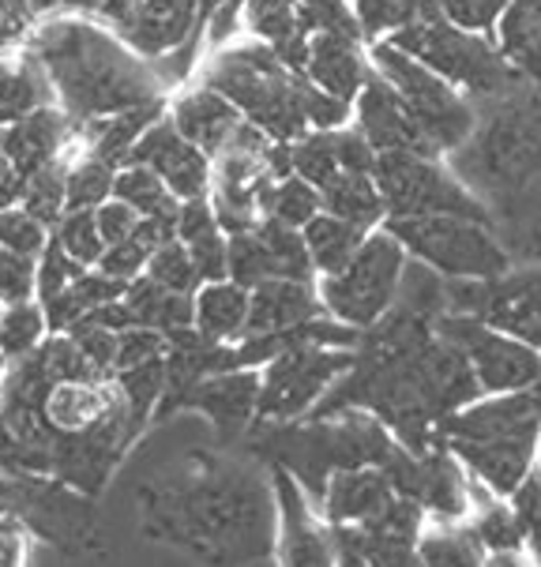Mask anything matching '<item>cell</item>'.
<instances>
[{"label":"cell","mask_w":541,"mask_h":567,"mask_svg":"<svg viewBox=\"0 0 541 567\" xmlns=\"http://www.w3.org/2000/svg\"><path fill=\"white\" fill-rule=\"evenodd\" d=\"M0 515H12L27 534L68 556H102V523L94 496L80 493L61 477L0 474Z\"/></svg>","instance_id":"6"},{"label":"cell","mask_w":541,"mask_h":567,"mask_svg":"<svg viewBox=\"0 0 541 567\" xmlns=\"http://www.w3.org/2000/svg\"><path fill=\"white\" fill-rule=\"evenodd\" d=\"M170 342L162 331H154V327H129V331H121L118 339V372L121 369H135V364H147L154 358H166ZM113 372V377H118Z\"/></svg>","instance_id":"48"},{"label":"cell","mask_w":541,"mask_h":567,"mask_svg":"<svg viewBox=\"0 0 541 567\" xmlns=\"http://www.w3.org/2000/svg\"><path fill=\"white\" fill-rule=\"evenodd\" d=\"M354 16L365 42L376 45V42H391L399 31L418 23L421 4L418 0H354Z\"/></svg>","instance_id":"37"},{"label":"cell","mask_w":541,"mask_h":567,"mask_svg":"<svg viewBox=\"0 0 541 567\" xmlns=\"http://www.w3.org/2000/svg\"><path fill=\"white\" fill-rule=\"evenodd\" d=\"M83 271H86V267H80L61 245L50 241V248L38 256V301H50V297L64 293Z\"/></svg>","instance_id":"47"},{"label":"cell","mask_w":541,"mask_h":567,"mask_svg":"<svg viewBox=\"0 0 541 567\" xmlns=\"http://www.w3.org/2000/svg\"><path fill=\"white\" fill-rule=\"evenodd\" d=\"M53 241V229L42 226L31 210H23L19 204L0 207V248L19 256H42Z\"/></svg>","instance_id":"42"},{"label":"cell","mask_w":541,"mask_h":567,"mask_svg":"<svg viewBox=\"0 0 541 567\" xmlns=\"http://www.w3.org/2000/svg\"><path fill=\"white\" fill-rule=\"evenodd\" d=\"M511 0H443L440 4V16L451 19V23L467 27V31H478V34H489L497 31V19L504 16V8Z\"/></svg>","instance_id":"49"},{"label":"cell","mask_w":541,"mask_h":567,"mask_svg":"<svg viewBox=\"0 0 541 567\" xmlns=\"http://www.w3.org/2000/svg\"><path fill=\"white\" fill-rule=\"evenodd\" d=\"M302 102H305V121L313 132H338V128H350L354 124V105L335 99V94H327L324 86H316L308 75H305Z\"/></svg>","instance_id":"45"},{"label":"cell","mask_w":541,"mask_h":567,"mask_svg":"<svg viewBox=\"0 0 541 567\" xmlns=\"http://www.w3.org/2000/svg\"><path fill=\"white\" fill-rule=\"evenodd\" d=\"M451 455L467 466V474L492 496L511 499L523 482L541 463V421H530L523 429L500 432L489 440H470V444H443Z\"/></svg>","instance_id":"16"},{"label":"cell","mask_w":541,"mask_h":567,"mask_svg":"<svg viewBox=\"0 0 541 567\" xmlns=\"http://www.w3.org/2000/svg\"><path fill=\"white\" fill-rule=\"evenodd\" d=\"M68 334L80 342L83 358L91 361V369L99 372V377H113V372H118V339H121L118 331H110V327H102L94 320H83Z\"/></svg>","instance_id":"46"},{"label":"cell","mask_w":541,"mask_h":567,"mask_svg":"<svg viewBox=\"0 0 541 567\" xmlns=\"http://www.w3.org/2000/svg\"><path fill=\"white\" fill-rule=\"evenodd\" d=\"M61 4H64V0H27V8H31V12H34L38 23H42V19L61 16Z\"/></svg>","instance_id":"58"},{"label":"cell","mask_w":541,"mask_h":567,"mask_svg":"<svg viewBox=\"0 0 541 567\" xmlns=\"http://www.w3.org/2000/svg\"><path fill=\"white\" fill-rule=\"evenodd\" d=\"M437 331L467 353L481 395H516V391L541 388V350L511 339L497 327L473 320V316L443 312Z\"/></svg>","instance_id":"13"},{"label":"cell","mask_w":541,"mask_h":567,"mask_svg":"<svg viewBox=\"0 0 541 567\" xmlns=\"http://www.w3.org/2000/svg\"><path fill=\"white\" fill-rule=\"evenodd\" d=\"M486 204L516 264L541 259V91L486 102L467 147L448 158Z\"/></svg>","instance_id":"2"},{"label":"cell","mask_w":541,"mask_h":567,"mask_svg":"<svg viewBox=\"0 0 541 567\" xmlns=\"http://www.w3.org/2000/svg\"><path fill=\"white\" fill-rule=\"evenodd\" d=\"M399 496L384 466H357V470H335L324 485L320 512L338 530H357V526L372 523L391 499Z\"/></svg>","instance_id":"21"},{"label":"cell","mask_w":541,"mask_h":567,"mask_svg":"<svg viewBox=\"0 0 541 567\" xmlns=\"http://www.w3.org/2000/svg\"><path fill=\"white\" fill-rule=\"evenodd\" d=\"M294 173L320 192L331 185L338 173H346L343 158H338V132H305L294 143Z\"/></svg>","instance_id":"38"},{"label":"cell","mask_w":541,"mask_h":567,"mask_svg":"<svg viewBox=\"0 0 541 567\" xmlns=\"http://www.w3.org/2000/svg\"><path fill=\"white\" fill-rule=\"evenodd\" d=\"M72 147H80V132H75L72 117H68L61 105H42L31 117L4 124L8 162H12L23 181L42 166H50L53 158L68 155Z\"/></svg>","instance_id":"22"},{"label":"cell","mask_w":541,"mask_h":567,"mask_svg":"<svg viewBox=\"0 0 541 567\" xmlns=\"http://www.w3.org/2000/svg\"><path fill=\"white\" fill-rule=\"evenodd\" d=\"M406 267H410V252L388 226H380L365 237L350 264L331 278H320L316 290H320L331 320L354 327V331H369L399 301Z\"/></svg>","instance_id":"8"},{"label":"cell","mask_w":541,"mask_h":567,"mask_svg":"<svg viewBox=\"0 0 541 567\" xmlns=\"http://www.w3.org/2000/svg\"><path fill=\"white\" fill-rule=\"evenodd\" d=\"M215 4H226V0H203V19H207V12H211Z\"/></svg>","instance_id":"61"},{"label":"cell","mask_w":541,"mask_h":567,"mask_svg":"<svg viewBox=\"0 0 541 567\" xmlns=\"http://www.w3.org/2000/svg\"><path fill=\"white\" fill-rule=\"evenodd\" d=\"M38 301V256H19L0 248V305Z\"/></svg>","instance_id":"44"},{"label":"cell","mask_w":541,"mask_h":567,"mask_svg":"<svg viewBox=\"0 0 541 567\" xmlns=\"http://www.w3.org/2000/svg\"><path fill=\"white\" fill-rule=\"evenodd\" d=\"M391 45H399L402 53H410L414 61H421L425 69H432L478 105L508 99L527 86L489 34L467 31L443 16H425L410 23L391 38Z\"/></svg>","instance_id":"5"},{"label":"cell","mask_w":541,"mask_h":567,"mask_svg":"<svg viewBox=\"0 0 541 567\" xmlns=\"http://www.w3.org/2000/svg\"><path fill=\"white\" fill-rule=\"evenodd\" d=\"M372 177L384 192L388 218L456 215V218H478V223L492 226L486 204H481L467 188V181L448 166V158L391 151V155H376Z\"/></svg>","instance_id":"10"},{"label":"cell","mask_w":541,"mask_h":567,"mask_svg":"<svg viewBox=\"0 0 541 567\" xmlns=\"http://www.w3.org/2000/svg\"><path fill=\"white\" fill-rule=\"evenodd\" d=\"M23 50L42 64L57 105L72 117L75 132L140 105L166 102L154 64L124 45V38H118L102 19H42L27 34Z\"/></svg>","instance_id":"3"},{"label":"cell","mask_w":541,"mask_h":567,"mask_svg":"<svg viewBox=\"0 0 541 567\" xmlns=\"http://www.w3.org/2000/svg\"><path fill=\"white\" fill-rule=\"evenodd\" d=\"M27 526L12 515H0V567H23L27 560Z\"/></svg>","instance_id":"53"},{"label":"cell","mask_w":541,"mask_h":567,"mask_svg":"<svg viewBox=\"0 0 541 567\" xmlns=\"http://www.w3.org/2000/svg\"><path fill=\"white\" fill-rule=\"evenodd\" d=\"M324 215V192L316 185H308L305 177H286V181H275V192H270V215L275 223L283 226H294V229H305L313 218Z\"/></svg>","instance_id":"39"},{"label":"cell","mask_w":541,"mask_h":567,"mask_svg":"<svg viewBox=\"0 0 541 567\" xmlns=\"http://www.w3.org/2000/svg\"><path fill=\"white\" fill-rule=\"evenodd\" d=\"M324 210L369 229V234L388 223V204H384V192L372 173H338L324 188Z\"/></svg>","instance_id":"29"},{"label":"cell","mask_w":541,"mask_h":567,"mask_svg":"<svg viewBox=\"0 0 541 567\" xmlns=\"http://www.w3.org/2000/svg\"><path fill=\"white\" fill-rule=\"evenodd\" d=\"M166 113H170V99L154 102V105H140V110H129V113H118V117L94 121L80 132V147L86 155L105 162V166L121 169L135 151V143L143 140V132H147L159 117H166Z\"/></svg>","instance_id":"25"},{"label":"cell","mask_w":541,"mask_h":567,"mask_svg":"<svg viewBox=\"0 0 541 567\" xmlns=\"http://www.w3.org/2000/svg\"><path fill=\"white\" fill-rule=\"evenodd\" d=\"M384 226L399 237L414 264L437 271L443 282H486L516 264L497 226L478 218H388Z\"/></svg>","instance_id":"7"},{"label":"cell","mask_w":541,"mask_h":567,"mask_svg":"<svg viewBox=\"0 0 541 567\" xmlns=\"http://www.w3.org/2000/svg\"><path fill=\"white\" fill-rule=\"evenodd\" d=\"M248 312H253V290L229 282H203L196 290V331L207 342H241L248 327Z\"/></svg>","instance_id":"26"},{"label":"cell","mask_w":541,"mask_h":567,"mask_svg":"<svg viewBox=\"0 0 541 567\" xmlns=\"http://www.w3.org/2000/svg\"><path fill=\"white\" fill-rule=\"evenodd\" d=\"M259 241L267 245L270 267H275V278H294V282H320L313 267V256H308L305 234L294 226H283L275 218H264L256 226Z\"/></svg>","instance_id":"33"},{"label":"cell","mask_w":541,"mask_h":567,"mask_svg":"<svg viewBox=\"0 0 541 567\" xmlns=\"http://www.w3.org/2000/svg\"><path fill=\"white\" fill-rule=\"evenodd\" d=\"M369 53L376 75L388 80L402 94V102L410 105V113L418 117L440 158H451L459 147H467V140L473 136L481 117L478 102H470L467 94L456 91L448 80H440L432 69H425L421 61H414L410 53H402L399 45L376 42L369 45Z\"/></svg>","instance_id":"9"},{"label":"cell","mask_w":541,"mask_h":567,"mask_svg":"<svg viewBox=\"0 0 541 567\" xmlns=\"http://www.w3.org/2000/svg\"><path fill=\"white\" fill-rule=\"evenodd\" d=\"M113 196L124 199L140 218L154 215H181V199L166 188V181L147 166H121Z\"/></svg>","instance_id":"34"},{"label":"cell","mask_w":541,"mask_h":567,"mask_svg":"<svg viewBox=\"0 0 541 567\" xmlns=\"http://www.w3.org/2000/svg\"><path fill=\"white\" fill-rule=\"evenodd\" d=\"M94 218H99V229L105 237V245H121V241H132L135 237V226H140V215L124 204V199H105V204L94 210Z\"/></svg>","instance_id":"52"},{"label":"cell","mask_w":541,"mask_h":567,"mask_svg":"<svg viewBox=\"0 0 541 567\" xmlns=\"http://www.w3.org/2000/svg\"><path fill=\"white\" fill-rule=\"evenodd\" d=\"M357 350L343 346L302 342L264 364V391H259V425H289L331 395V388L354 369Z\"/></svg>","instance_id":"11"},{"label":"cell","mask_w":541,"mask_h":567,"mask_svg":"<svg viewBox=\"0 0 541 567\" xmlns=\"http://www.w3.org/2000/svg\"><path fill=\"white\" fill-rule=\"evenodd\" d=\"M259 391H264V369L218 372V377H207L196 388H188L177 410L203 413L222 440L245 436L253 421H259Z\"/></svg>","instance_id":"19"},{"label":"cell","mask_w":541,"mask_h":567,"mask_svg":"<svg viewBox=\"0 0 541 567\" xmlns=\"http://www.w3.org/2000/svg\"><path fill=\"white\" fill-rule=\"evenodd\" d=\"M23 42H27V34L19 31L16 23H8V19L0 16V56H4V53H16Z\"/></svg>","instance_id":"56"},{"label":"cell","mask_w":541,"mask_h":567,"mask_svg":"<svg viewBox=\"0 0 541 567\" xmlns=\"http://www.w3.org/2000/svg\"><path fill=\"white\" fill-rule=\"evenodd\" d=\"M270 482H275L278 499V567H343L338 530L324 518L316 499L305 493V485L283 466H270Z\"/></svg>","instance_id":"14"},{"label":"cell","mask_w":541,"mask_h":567,"mask_svg":"<svg viewBox=\"0 0 541 567\" xmlns=\"http://www.w3.org/2000/svg\"><path fill=\"white\" fill-rule=\"evenodd\" d=\"M42 105H57V94L45 80L42 64L23 45L16 53L0 56V124L31 117Z\"/></svg>","instance_id":"27"},{"label":"cell","mask_w":541,"mask_h":567,"mask_svg":"<svg viewBox=\"0 0 541 567\" xmlns=\"http://www.w3.org/2000/svg\"><path fill=\"white\" fill-rule=\"evenodd\" d=\"M327 309L316 282H294V278H270L253 290V312H248L245 339L256 334H286L297 327L324 320Z\"/></svg>","instance_id":"24"},{"label":"cell","mask_w":541,"mask_h":567,"mask_svg":"<svg viewBox=\"0 0 541 567\" xmlns=\"http://www.w3.org/2000/svg\"><path fill=\"white\" fill-rule=\"evenodd\" d=\"M53 241L61 245L80 267H99V259L105 256V248H110L99 229L94 210H68L61 218V226L53 229Z\"/></svg>","instance_id":"40"},{"label":"cell","mask_w":541,"mask_h":567,"mask_svg":"<svg viewBox=\"0 0 541 567\" xmlns=\"http://www.w3.org/2000/svg\"><path fill=\"white\" fill-rule=\"evenodd\" d=\"M53 334L50 316H45L42 301H23V305H8L0 312V350L8 353V361L31 358V353Z\"/></svg>","instance_id":"35"},{"label":"cell","mask_w":541,"mask_h":567,"mask_svg":"<svg viewBox=\"0 0 541 567\" xmlns=\"http://www.w3.org/2000/svg\"><path fill=\"white\" fill-rule=\"evenodd\" d=\"M105 0H64L61 16H80V19H99Z\"/></svg>","instance_id":"55"},{"label":"cell","mask_w":541,"mask_h":567,"mask_svg":"<svg viewBox=\"0 0 541 567\" xmlns=\"http://www.w3.org/2000/svg\"><path fill=\"white\" fill-rule=\"evenodd\" d=\"M8 369H12V361H8V353L0 350V383H4V377H8Z\"/></svg>","instance_id":"60"},{"label":"cell","mask_w":541,"mask_h":567,"mask_svg":"<svg viewBox=\"0 0 541 567\" xmlns=\"http://www.w3.org/2000/svg\"><path fill=\"white\" fill-rule=\"evenodd\" d=\"M102 23L143 61H162L203 27V0H105Z\"/></svg>","instance_id":"15"},{"label":"cell","mask_w":541,"mask_h":567,"mask_svg":"<svg viewBox=\"0 0 541 567\" xmlns=\"http://www.w3.org/2000/svg\"><path fill=\"white\" fill-rule=\"evenodd\" d=\"M486 567H534L530 553H489Z\"/></svg>","instance_id":"57"},{"label":"cell","mask_w":541,"mask_h":567,"mask_svg":"<svg viewBox=\"0 0 541 567\" xmlns=\"http://www.w3.org/2000/svg\"><path fill=\"white\" fill-rule=\"evenodd\" d=\"M448 312L473 316L541 350V259L511 264L486 282H448Z\"/></svg>","instance_id":"12"},{"label":"cell","mask_w":541,"mask_h":567,"mask_svg":"<svg viewBox=\"0 0 541 567\" xmlns=\"http://www.w3.org/2000/svg\"><path fill=\"white\" fill-rule=\"evenodd\" d=\"M170 117L181 128V136L196 143L207 158L222 155L226 143L234 140L237 128L245 124L237 105L207 83H196V86H188V91H181L177 99L170 102Z\"/></svg>","instance_id":"23"},{"label":"cell","mask_w":541,"mask_h":567,"mask_svg":"<svg viewBox=\"0 0 541 567\" xmlns=\"http://www.w3.org/2000/svg\"><path fill=\"white\" fill-rule=\"evenodd\" d=\"M143 537L188 553L203 567L275 556L278 499L270 466L229 451H188L135 488Z\"/></svg>","instance_id":"1"},{"label":"cell","mask_w":541,"mask_h":567,"mask_svg":"<svg viewBox=\"0 0 541 567\" xmlns=\"http://www.w3.org/2000/svg\"><path fill=\"white\" fill-rule=\"evenodd\" d=\"M113 185H118V169L75 147L72 169H68V210H99L105 199H113Z\"/></svg>","instance_id":"36"},{"label":"cell","mask_w":541,"mask_h":567,"mask_svg":"<svg viewBox=\"0 0 541 567\" xmlns=\"http://www.w3.org/2000/svg\"><path fill=\"white\" fill-rule=\"evenodd\" d=\"M302 234H305L308 256H313L316 278H331L357 256V248L365 245L369 229H361V226H354V223H346V218H335L324 210V215L313 218Z\"/></svg>","instance_id":"30"},{"label":"cell","mask_w":541,"mask_h":567,"mask_svg":"<svg viewBox=\"0 0 541 567\" xmlns=\"http://www.w3.org/2000/svg\"><path fill=\"white\" fill-rule=\"evenodd\" d=\"M188 252L196 259L200 282H222V278H229V234L226 229H215V234L192 241Z\"/></svg>","instance_id":"50"},{"label":"cell","mask_w":541,"mask_h":567,"mask_svg":"<svg viewBox=\"0 0 541 567\" xmlns=\"http://www.w3.org/2000/svg\"><path fill=\"white\" fill-rule=\"evenodd\" d=\"M305 75L316 86L343 102H357L361 91L376 80L372 53L365 50V38L350 31H316L308 38Z\"/></svg>","instance_id":"20"},{"label":"cell","mask_w":541,"mask_h":567,"mask_svg":"<svg viewBox=\"0 0 541 567\" xmlns=\"http://www.w3.org/2000/svg\"><path fill=\"white\" fill-rule=\"evenodd\" d=\"M75 147L68 155L53 158L50 166H42L38 173L23 181V192H19V207L31 210L42 226L57 229L61 218L68 215V169H72Z\"/></svg>","instance_id":"32"},{"label":"cell","mask_w":541,"mask_h":567,"mask_svg":"<svg viewBox=\"0 0 541 567\" xmlns=\"http://www.w3.org/2000/svg\"><path fill=\"white\" fill-rule=\"evenodd\" d=\"M527 553H530V560H534V567H541V534H534V537H530Z\"/></svg>","instance_id":"59"},{"label":"cell","mask_w":541,"mask_h":567,"mask_svg":"<svg viewBox=\"0 0 541 567\" xmlns=\"http://www.w3.org/2000/svg\"><path fill=\"white\" fill-rule=\"evenodd\" d=\"M354 128L372 143L376 155L402 151V155L440 158L437 147H432L425 128L418 124V117L410 113V105L402 102V94L395 91L388 80H380V75H376L361 91V99L354 102Z\"/></svg>","instance_id":"18"},{"label":"cell","mask_w":541,"mask_h":567,"mask_svg":"<svg viewBox=\"0 0 541 567\" xmlns=\"http://www.w3.org/2000/svg\"><path fill=\"white\" fill-rule=\"evenodd\" d=\"M200 83L226 94L241 110V117L264 128L275 143H297L305 132H313L302 102L305 75L289 69L267 42L245 38V42L211 50Z\"/></svg>","instance_id":"4"},{"label":"cell","mask_w":541,"mask_h":567,"mask_svg":"<svg viewBox=\"0 0 541 567\" xmlns=\"http://www.w3.org/2000/svg\"><path fill=\"white\" fill-rule=\"evenodd\" d=\"M418 549L425 567H486L489 560L473 523H425Z\"/></svg>","instance_id":"31"},{"label":"cell","mask_w":541,"mask_h":567,"mask_svg":"<svg viewBox=\"0 0 541 567\" xmlns=\"http://www.w3.org/2000/svg\"><path fill=\"white\" fill-rule=\"evenodd\" d=\"M147 278H154V282L170 293H196L203 286L200 271H196V259H192L185 241H170V245L154 248L151 264H147Z\"/></svg>","instance_id":"41"},{"label":"cell","mask_w":541,"mask_h":567,"mask_svg":"<svg viewBox=\"0 0 541 567\" xmlns=\"http://www.w3.org/2000/svg\"><path fill=\"white\" fill-rule=\"evenodd\" d=\"M147 264H151V248H143L132 237V241L105 248V256L99 259V271H105L110 278H121V282H135L140 275H147Z\"/></svg>","instance_id":"51"},{"label":"cell","mask_w":541,"mask_h":567,"mask_svg":"<svg viewBox=\"0 0 541 567\" xmlns=\"http://www.w3.org/2000/svg\"><path fill=\"white\" fill-rule=\"evenodd\" d=\"M19 192H23V177L8 162L4 151V124H0V204H19Z\"/></svg>","instance_id":"54"},{"label":"cell","mask_w":541,"mask_h":567,"mask_svg":"<svg viewBox=\"0 0 541 567\" xmlns=\"http://www.w3.org/2000/svg\"><path fill=\"white\" fill-rule=\"evenodd\" d=\"M492 42L527 83H541V0H511L497 19Z\"/></svg>","instance_id":"28"},{"label":"cell","mask_w":541,"mask_h":567,"mask_svg":"<svg viewBox=\"0 0 541 567\" xmlns=\"http://www.w3.org/2000/svg\"><path fill=\"white\" fill-rule=\"evenodd\" d=\"M124 166H147L166 181V188L185 204V199H203L211 196V181H215V166L203 155L192 140L181 136V128L173 117H159L143 132V140L135 143Z\"/></svg>","instance_id":"17"},{"label":"cell","mask_w":541,"mask_h":567,"mask_svg":"<svg viewBox=\"0 0 541 567\" xmlns=\"http://www.w3.org/2000/svg\"><path fill=\"white\" fill-rule=\"evenodd\" d=\"M275 278V267H270L267 245L259 241V234H237L229 237V282L245 286V290H256Z\"/></svg>","instance_id":"43"}]
</instances>
